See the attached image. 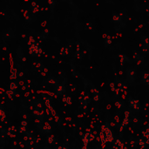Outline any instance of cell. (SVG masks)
Instances as JSON below:
<instances>
[{
	"mask_svg": "<svg viewBox=\"0 0 149 149\" xmlns=\"http://www.w3.org/2000/svg\"><path fill=\"white\" fill-rule=\"evenodd\" d=\"M27 121H25V120H23V121H21V126H22V127H25L26 126H27Z\"/></svg>",
	"mask_w": 149,
	"mask_h": 149,
	"instance_id": "d6986e66",
	"label": "cell"
},
{
	"mask_svg": "<svg viewBox=\"0 0 149 149\" xmlns=\"http://www.w3.org/2000/svg\"><path fill=\"white\" fill-rule=\"evenodd\" d=\"M146 145H149V139L146 140Z\"/></svg>",
	"mask_w": 149,
	"mask_h": 149,
	"instance_id": "83f0119b",
	"label": "cell"
},
{
	"mask_svg": "<svg viewBox=\"0 0 149 149\" xmlns=\"http://www.w3.org/2000/svg\"><path fill=\"white\" fill-rule=\"evenodd\" d=\"M127 75H128L129 80L134 81V77H135V70L134 69H128L127 70Z\"/></svg>",
	"mask_w": 149,
	"mask_h": 149,
	"instance_id": "6da1fadb",
	"label": "cell"
},
{
	"mask_svg": "<svg viewBox=\"0 0 149 149\" xmlns=\"http://www.w3.org/2000/svg\"><path fill=\"white\" fill-rule=\"evenodd\" d=\"M110 86H111V89H112V91H113V92L116 91V90H115V88H114V85H113V83H111V84H110Z\"/></svg>",
	"mask_w": 149,
	"mask_h": 149,
	"instance_id": "603a6c76",
	"label": "cell"
},
{
	"mask_svg": "<svg viewBox=\"0 0 149 149\" xmlns=\"http://www.w3.org/2000/svg\"><path fill=\"white\" fill-rule=\"evenodd\" d=\"M19 131H20L21 133H24V132H25V127L21 126V127H19Z\"/></svg>",
	"mask_w": 149,
	"mask_h": 149,
	"instance_id": "ffe728a7",
	"label": "cell"
},
{
	"mask_svg": "<svg viewBox=\"0 0 149 149\" xmlns=\"http://www.w3.org/2000/svg\"><path fill=\"white\" fill-rule=\"evenodd\" d=\"M63 149H66V148H63Z\"/></svg>",
	"mask_w": 149,
	"mask_h": 149,
	"instance_id": "4dcf8cb0",
	"label": "cell"
},
{
	"mask_svg": "<svg viewBox=\"0 0 149 149\" xmlns=\"http://www.w3.org/2000/svg\"><path fill=\"white\" fill-rule=\"evenodd\" d=\"M116 107L117 108H119V109H120V108H121L122 107V106H123V105H122V103L120 102V101H117L116 102Z\"/></svg>",
	"mask_w": 149,
	"mask_h": 149,
	"instance_id": "2e32d148",
	"label": "cell"
},
{
	"mask_svg": "<svg viewBox=\"0 0 149 149\" xmlns=\"http://www.w3.org/2000/svg\"><path fill=\"white\" fill-rule=\"evenodd\" d=\"M65 92V87L63 86V85H58L57 86V89H56V93H58V95H63Z\"/></svg>",
	"mask_w": 149,
	"mask_h": 149,
	"instance_id": "7a4b0ae2",
	"label": "cell"
},
{
	"mask_svg": "<svg viewBox=\"0 0 149 149\" xmlns=\"http://www.w3.org/2000/svg\"><path fill=\"white\" fill-rule=\"evenodd\" d=\"M113 21H114L115 23H120V22H121V20H122L120 15H119V14H117V13H113Z\"/></svg>",
	"mask_w": 149,
	"mask_h": 149,
	"instance_id": "5b68a950",
	"label": "cell"
},
{
	"mask_svg": "<svg viewBox=\"0 0 149 149\" xmlns=\"http://www.w3.org/2000/svg\"><path fill=\"white\" fill-rule=\"evenodd\" d=\"M148 77H149V74L148 72H144V73L142 74V80L147 83L148 80Z\"/></svg>",
	"mask_w": 149,
	"mask_h": 149,
	"instance_id": "8fae6325",
	"label": "cell"
},
{
	"mask_svg": "<svg viewBox=\"0 0 149 149\" xmlns=\"http://www.w3.org/2000/svg\"><path fill=\"white\" fill-rule=\"evenodd\" d=\"M115 92H116V94L119 95V93H120V89H116V91Z\"/></svg>",
	"mask_w": 149,
	"mask_h": 149,
	"instance_id": "4316f807",
	"label": "cell"
},
{
	"mask_svg": "<svg viewBox=\"0 0 149 149\" xmlns=\"http://www.w3.org/2000/svg\"><path fill=\"white\" fill-rule=\"evenodd\" d=\"M138 143H139V145H140V146H141V147H142V148H144V147L146 146V141H144L142 139H141V140H140V141H139V142H138Z\"/></svg>",
	"mask_w": 149,
	"mask_h": 149,
	"instance_id": "4fadbf2b",
	"label": "cell"
},
{
	"mask_svg": "<svg viewBox=\"0 0 149 149\" xmlns=\"http://www.w3.org/2000/svg\"><path fill=\"white\" fill-rule=\"evenodd\" d=\"M143 39H144V44H143V51H144V52H147V51H148V50H149V41H148V38H146V37H144Z\"/></svg>",
	"mask_w": 149,
	"mask_h": 149,
	"instance_id": "277c9868",
	"label": "cell"
},
{
	"mask_svg": "<svg viewBox=\"0 0 149 149\" xmlns=\"http://www.w3.org/2000/svg\"><path fill=\"white\" fill-rule=\"evenodd\" d=\"M54 141H55V138L53 135L48 136V137H47V142H48L49 144H51V143H53Z\"/></svg>",
	"mask_w": 149,
	"mask_h": 149,
	"instance_id": "7c38bea8",
	"label": "cell"
},
{
	"mask_svg": "<svg viewBox=\"0 0 149 149\" xmlns=\"http://www.w3.org/2000/svg\"><path fill=\"white\" fill-rule=\"evenodd\" d=\"M18 76H19V77H22V76H23V73H22V72H20V73L18 74Z\"/></svg>",
	"mask_w": 149,
	"mask_h": 149,
	"instance_id": "f546056e",
	"label": "cell"
},
{
	"mask_svg": "<svg viewBox=\"0 0 149 149\" xmlns=\"http://www.w3.org/2000/svg\"><path fill=\"white\" fill-rule=\"evenodd\" d=\"M42 130H43L45 133H51V125H50L48 122H45V123H44V125L42 126Z\"/></svg>",
	"mask_w": 149,
	"mask_h": 149,
	"instance_id": "3957f363",
	"label": "cell"
},
{
	"mask_svg": "<svg viewBox=\"0 0 149 149\" xmlns=\"http://www.w3.org/2000/svg\"><path fill=\"white\" fill-rule=\"evenodd\" d=\"M35 106H36V108H38V109H42V108H43V105H42L39 101L36 102V105H35Z\"/></svg>",
	"mask_w": 149,
	"mask_h": 149,
	"instance_id": "9a60e30c",
	"label": "cell"
},
{
	"mask_svg": "<svg viewBox=\"0 0 149 149\" xmlns=\"http://www.w3.org/2000/svg\"><path fill=\"white\" fill-rule=\"evenodd\" d=\"M94 140V135H93V134H90V137H89V141H93Z\"/></svg>",
	"mask_w": 149,
	"mask_h": 149,
	"instance_id": "7402d4cb",
	"label": "cell"
},
{
	"mask_svg": "<svg viewBox=\"0 0 149 149\" xmlns=\"http://www.w3.org/2000/svg\"><path fill=\"white\" fill-rule=\"evenodd\" d=\"M100 99V96H99V94H97V95H94V97H93V100H95V101H98Z\"/></svg>",
	"mask_w": 149,
	"mask_h": 149,
	"instance_id": "ac0fdd59",
	"label": "cell"
},
{
	"mask_svg": "<svg viewBox=\"0 0 149 149\" xmlns=\"http://www.w3.org/2000/svg\"><path fill=\"white\" fill-rule=\"evenodd\" d=\"M129 114H130V113H129L128 111L126 112V113H125V118H128V117H129Z\"/></svg>",
	"mask_w": 149,
	"mask_h": 149,
	"instance_id": "cb8c5ba5",
	"label": "cell"
},
{
	"mask_svg": "<svg viewBox=\"0 0 149 149\" xmlns=\"http://www.w3.org/2000/svg\"><path fill=\"white\" fill-rule=\"evenodd\" d=\"M48 3L51 5V8H53V5L55 4V2H53V1H49Z\"/></svg>",
	"mask_w": 149,
	"mask_h": 149,
	"instance_id": "d4e9b609",
	"label": "cell"
},
{
	"mask_svg": "<svg viewBox=\"0 0 149 149\" xmlns=\"http://www.w3.org/2000/svg\"><path fill=\"white\" fill-rule=\"evenodd\" d=\"M96 149H97V148H96Z\"/></svg>",
	"mask_w": 149,
	"mask_h": 149,
	"instance_id": "1f68e13d",
	"label": "cell"
},
{
	"mask_svg": "<svg viewBox=\"0 0 149 149\" xmlns=\"http://www.w3.org/2000/svg\"><path fill=\"white\" fill-rule=\"evenodd\" d=\"M134 122H138V120H137V118H134Z\"/></svg>",
	"mask_w": 149,
	"mask_h": 149,
	"instance_id": "f1b7e54d",
	"label": "cell"
},
{
	"mask_svg": "<svg viewBox=\"0 0 149 149\" xmlns=\"http://www.w3.org/2000/svg\"><path fill=\"white\" fill-rule=\"evenodd\" d=\"M114 120H116L117 122H119V117H118V115H116V116H115V118H114Z\"/></svg>",
	"mask_w": 149,
	"mask_h": 149,
	"instance_id": "484cf974",
	"label": "cell"
},
{
	"mask_svg": "<svg viewBox=\"0 0 149 149\" xmlns=\"http://www.w3.org/2000/svg\"><path fill=\"white\" fill-rule=\"evenodd\" d=\"M16 89H17V84L16 83H10V90L14 91Z\"/></svg>",
	"mask_w": 149,
	"mask_h": 149,
	"instance_id": "5bb4252c",
	"label": "cell"
},
{
	"mask_svg": "<svg viewBox=\"0 0 149 149\" xmlns=\"http://www.w3.org/2000/svg\"><path fill=\"white\" fill-rule=\"evenodd\" d=\"M46 82L49 83V84H51V85H52V86H56V85H58V80L55 79L53 77L49 78V79L46 80Z\"/></svg>",
	"mask_w": 149,
	"mask_h": 149,
	"instance_id": "52a82bcc",
	"label": "cell"
},
{
	"mask_svg": "<svg viewBox=\"0 0 149 149\" xmlns=\"http://www.w3.org/2000/svg\"><path fill=\"white\" fill-rule=\"evenodd\" d=\"M66 104L67 105H71V104H72V98H71V97H67Z\"/></svg>",
	"mask_w": 149,
	"mask_h": 149,
	"instance_id": "e0dca14e",
	"label": "cell"
},
{
	"mask_svg": "<svg viewBox=\"0 0 149 149\" xmlns=\"http://www.w3.org/2000/svg\"><path fill=\"white\" fill-rule=\"evenodd\" d=\"M6 94H9V95L14 94V91H12V90H9V91H6Z\"/></svg>",
	"mask_w": 149,
	"mask_h": 149,
	"instance_id": "44dd1931",
	"label": "cell"
},
{
	"mask_svg": "<svg viewBox=\"0 0 149 149\" xmlns=\"http://www.w3.org/2000/svg\"><path fill=\"white\" fill-rule=\"evenodd\" d=\"M129 122H130V120H129V118H125L123 120V122H122V127H127L128 126V124H129Z\"/></svg>",
	"mask_w": 149,
	"mask_h": 149,
	"instance_id": "ba28073f",
	"label": "cell"
},
{
	"mask_svg": "<svg viewBox=\"0 0 149 149\" xmlns=\"http://www.w3.org/2000/svg\"><path fill=\"white\" fill-rule=\"evenodd\" d=\"M129 104H130V107L134 108L137 104H140V101L138 100V99H134L130 98L129 99Z\"/></svg>",
	"mask_w": 149,
	"mask_h": 149,
	"instance_id": "8992f818",
	"label": "cell"
},
{
	"mask_svg": "<svg viewBox=\"0 0 149 149\" xmlns=\"http://www.w3.org/2000/svg\"><path fill=\"white\" fill-rule=\"evenodd\" d=\"M142 134H143V137L145 138V139H149V128H147L146 130H144L142 132Z\"/></svg>",
	"mask_w": 149,
	"mask_h": 149,
	"instance_id": "9c48e42d",
	"label": "cell"
},
{
	"mask_svg": "<svg viewBox=\"0 0 149 149\" xmlns=\"http://www.w3.org/2000/svg\"><path fill=\"white\" fill-rule=\"evenodd\" d=\"M112 44V40H111V37L110 36H107V39H105V43H104V45H105V46L106 47H107L109 45H111Z\"/></svg>",
	"mask_w": 149,
	"mask_h": 149,
	"instance_id": "30bf717a",
	"label": "cell"
}]
</instances>
